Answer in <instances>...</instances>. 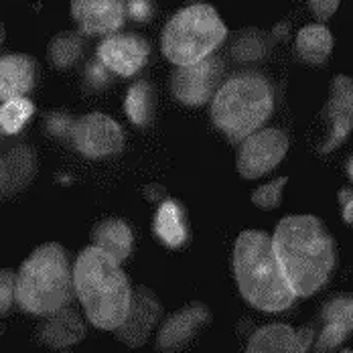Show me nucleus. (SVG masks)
<instances>
[{
	"instance_id": "1",
	"label": "nucleus",
	"mask_w": 353,
	"mask_h": 353,
	"mask_svg": "<svg viewBox=\"0 0 353 353\" xmlns=\"http://www.w3.org/2000/svg\"><path fill=\"white\" fill-rule=\"evenodd\" d=\"M270 240L294 296L317 294L329 283L337 262V248L319 217L286 215Z\"/></svg>"
},
{
	"instance_id": "2",
	"label": "nucleus",
	"mask_w": 353,
	"mask_h": 353,
	"mask_svg": "<svg viewBox=\"0 0 353 353\" xmlns=\"http://www.w3.org/2000/svg\"><path fill=\"white\" fill-rule=\"evenodd\" d=\"M73 290L88 321L104 331L124 323L132 301V288L120 266L102 250L85 248L73 264Z\"/></svg>"
},
{
	"instance_id": "3",
	"label": "nucleus",
	"mask_w": 353,
	"mask_h": 353,
	"mask_svg": "<svg viewBox=\"0 0 353 353\" xmlns=\"http://www.w3.org/2000/svg\"><path fill=\"white\" fill-rule=\"evenodd\" d=\"M234 276L250 307L264 313H281L296 301L284 279L272 240L258 230H246L234 246Z\"/></svg>"
},
{
	"instance_id": "4",
	"label": "nucleus",
	"mask_w": 353,
	"mask_h": 353,
	"mask_svg": "<svg viewBox=\"0 0 353 353\" xmlns=\"http://www.w3.org/2000/svg\"><path fill=\"white\" fill-rule=\"evenodd\" d=\"M73 296L70 256L55 242L43 244L17 272V305L31 315H51L68 307Z\"/></svg>"
},
{
	"instance_id": "5",
	"label": "nucleus",
	"mask_w": 353,
	"mask_h": 353,
	"mask_svg": "<svg viewBox=\"0 0 353 353\" xmlns=\"http://www.w3.org/2000/svg\"><path fill=\"white\" fill-rule=\"evenodd\" d=\"M272 90L262 75L242 73L228 79L212 104L213 124L234 141H244L270 118Z\"/></svg>"
},
{
	"instance_id": "6",
	"label": "nucleus",
	"mask_w": 353,
	"mask_h": 353,
	"mask_svg": "<svg viewBox=\"0 0 353 353\" xmlns=\"http://www.w3.org/2000/svg\"><path fill=\"white\" fill-rule=\"evenodd\" d=\"M228 29L210 4H191L179 10L163 33V53L179 65H191L208 55L225 39Z\"/></svg>"
},
{
	"instance_id": "7",
	"label": "nucleus",
	"mask_w": 353,
	"mask_h": 353,
	"mask_svg": "<svg viewBox=\"0 0 353 353\" xmlns=\"http://www.w3.org/2000/svg\"><path fill=\"white\" fill-rule=\"evenodd\" d=\"M212 311L205 303H189L165 319L157 331V352L183 353L212 325Z\"/></svg>"
},
{
	"instance_id": "8",
	"label": "nucleus",
	"mask_w": 353,
	"mask_h": 353,
	"mask_svg": "<svg viewBox=\"0 0 353 353\" xmlns=\"http://www.w3.org/2000/svg\"><path fill=\"white\" fill-rule=\"evenodd\" d=\"M288 150V139L279 128L256 130L238 150V171L244 179H258L281 165Z\"/></svg>"
},
{
	"instance_id": "9",
	"label": "nucleus",
	"mask_w": 353,
	"mask_h": 353,
	"mask_svg": "<svg viewBox=\"0 0 353 353\" xmlns=\"http://www.w3.org/2000/svg\"><path fill=\"white\" fill-rule=\"evenodd\" d=\"M163 313H165V307L152 288L148 286L132 288L128 315L120 327L114 329L116 339H120L124 345L132 350L142 347L150 339L152 331L161 325Z\"/></svg>"
},
{
	"instance_id": "10",
	"label": "nucleus",
	"mask_w": 353,
	"mask_h": 353,
	"mask_svg": "<svg viewBox=\"0 0 353 353\" xmlns=\"http://www.w3.org/2000/svg\"><path fill=\"white\" fill-rule=\"evenodd\" d=\"M71 141L75 148L90 157V159H102L118 152L124 144V132L116 120H112L106 114L92 112L75 120Z\"/></svg>"
},
{
	"instance_id": "11",
	"label": "nucleus",
	"mask_w": 353,
	"mask_h": 353,
	"mask_svg": "<svg viewBox=\"0 0 353 353\" xmlns=\"http://www.w3.org/2000/svg\"><path fill=\"white\" fill-rule=\"evenodd\" d=\"M221 75L219 59H201L191 65H179L173 73L171 88L176 100L187 106H201L212 98Z\"/></svg>"
},
{
	"instance_id": "12",
	"label": "nucleus",
	"mask_w": 353,
	"mask_h": 353,
	"mask_svg": "<svg viewBox=\"0 0 353 353\" xmlns=\"http://www.w3.org/2000/svg\"><path fill=\"white\" fill-rule=\"evenodd\" d=\"M321 331L315 335V353L335 352L345 343L353 329V299L350 292L331 296L321 309Z\"/></svg>"
},
{
	"instance_id": "13",
	"label": "nucleus",
	"mask_w": 353,
	"mask_h": 353,
	"mask_svg": "<svg viewBox=\"0 0 353 353\" xmlns=\"http://www.w3.org/2000/svg\"><path fill=\"white\" fill-rule=\"evenodd\" d=\"M313 339V327L292 329L284 323H270L252 333L246 353H307Z\"/></svg>"
},
{
	"instance_id": "14",
	"label": "nucleus",
	"mask_w": 353,
	"mask_h": 353,
	"mask_svg": "<svg viewBox=\"0 0 353 353\" xmlns=\"http://www.w3.org/2000/svg\"><path fill=\"white\" fill-rule=\"evenodd\" d=\"M352 79L347 75L335 77L331 85V98L325 106V116L331 122V130L327 141L319 148L321 152H331L335 150L341 142L347 139L352 132V118H353V98H352Z\"/></svg>"
},
{
	"instance_id": "15",
	"label": "nucleus",
	"mask_w": 353,
	"mask_h": 353,
	"mask_svg": "<svg viewBox=\"0 0 353 353\" xmlns=\"http://www.w3.org/2000/svg\"><path fill=\"white\" fill-rule=\"evenodd\" d=\"M124 0H71V14L85 33L106 35L122 27Z\"/></svg>"
},
{
	"instance_id": "16",
	"label": "nucleus",
	"mask_w": 353,
	"mask_h": 353,
	"mask_svg": "<svg viewBox=\"0 0 353 353\" xmlns=\"http://www.w3.org/2000/svg\"><path fill=\"white\" fill-rule=\"evenodd\" d=\"M98 55L108 70L118 75H134L148 57V45L137 35H114L100 45Z\"/></svg>"
},
{
	"instance_id": "17",
	"label": "nucleus",
	"mask_w": 353,
	"mask_h": 353,
	"mask_svg": "<svg viewBox=\"0 0 353 353\" xmlns=\"http://www.w3.org/2000/svg\"><path fill=\"white\" fill-rule=\"evenodd\" d=\"M45 321L37 327V337L41 343L53 350H65L83 339L85 327L81 317L73 309H59L51 315H45Z\"/></svg>"
},
{
	"instance_id": "18",
	"label": "nucleus",
	"mask_w": 353,
	"mask_h": 353,
	"mask_svg": "<svg viewBox=\"0 0 353 353\" xmlns=\"http://www.w3.org/2000/svg\"><path fill=\"white\" fill-rule=\"evenodd\" d=\"M92 246L102 250L104 254L112 256L116 262L122 264L132 254L134 236L126 221L108 217L96 223V228L92 230Z\"/></svg>"
},
{
	"instance_id": "19",
	"label": "nucleus",
	"mask_w": 353,
	"mask_h": 353,
	"mask_svg": "<svg viewBox=\"0 0 353 353\" xmlns=\"http://www.w3.org/2000/svg\"><path fill=\"white\" fill-rule=\"evenodd\" d=\"M37 171L35 152L27 146L12 148L2 161H0V191L4 193H17L25 189Z\"/></svg>"
},
{
	"instance_id": "20",
	"label": "nucleus",
	"mask_w": 353,
	"mask_h": 353,
	"mask_svg": "<svg viewBox=\"0 0 353 353\" xmlns=\"http://www.w3.org/2000/svg\"><path fill=\"white\" fill-rule=\"evenodd\" d=\"M35 65L27 55H6L0 59V100L23 98L33 88Z\"/></svg>"
},
{
	"instance_id": "21",
	"label": "nucleus",
	"mask_w": 353,
	"mask_h": 353,
	"mask_svg": "<svg viewBox=\"0 0 353 353\" xmlns=\"http://www.w3.org/2000/svg\"><path fill=\"white\" fill-rule=\"evenodd\" d=\"M152 228H154V234L161 240V244H165L167 248H181L189 238L185 212L175 199L161 201Z\"/></svg>"
},
{
	"instance_id": "22",
	"label": "nucleus",
	"mask_w": 353,
	"mask_h": 353,
	"mask_svg": "<svg viewBox=\"0 0 353 353\" xmlns=\"http://www.w3.org/2000/svg\"><path fill=\"white\" fill-rule=\"evenodd\" d=\"M296 47L303 59L319 65L329 57L333 49V37L323 25H309L296 37Z\"/></svg>"
},
{
	"instance_id": "23",
	"label": "nucleus",
	"mask_w": 353,
	"mask_h": 353,
	"mask_svg": "<svg viewBox=\"0 0 353 353\" xmlns=\"http://www.w3.org/2000/svg\"><path fill=\"white\" fill-rule=\"evenodd\" d=\"M126 116L137 126H148L154 116V92L148 81H137L126 94Z\"/></svg>"
},
{
	"instance_id": "24",
	"label": "nucleus",
	"mask_w": 353,
	"mask_h": 353,
	"mask_svg": "<svg viewBox=\"0 0 353 353\" xmlns=\"http://www.w3.org/2000/svg\"><path fill=\"white\" fill-rule=\"evenodd\" d=\"M35 106L27 98H12L0 106V128L6 134H17L33 116Z\"/></svg>"
},
{
	"instance_id": "25",
	"label": "nucleus",
	"mask_w": 353,
	"mask_h": 353,
	"mask_svg": "<svg viewBox=\"0 0 353 353\" xmlns=\"http://www.w3.org/2000/svg\"><path fill=\"white\" fill-rule=\"evenodd\" d=\"M79 53H81V45H79L77 37L70 35V33L57 35L49 47V55L55 61V65H59V68H68L73 61H77Z\"/></svg>"
},
{
	"instance_id": "26",
	"label": "nucleus",
	"mask_w": 353,
	"mask_h": 353,
	"mask_svg": "<svg viewBox=\"0 0 353 353\" xmlns=\"http://www.w3.org/2000/svg\"><path fill=\"white\" fill-rule=\"evenodd\" d=\"M286 183H288V179L281 176V179H274V181L258 187L252 193V203L256 208H260V210H266V212L276 210L281 205V201H283V189Z\"/></svg>"
},
{
	"instance_id": "27",
	"label": "nucleus",
	"mask_w": 353,
	"mask_h": 353,
	"mask_svg": "<svg viewBox=\"0 0 353 353\" xmlns=\"http://www.w3.org/2000/svg\"><path fill=\"white\" fill-rule=\"evenodd\" d=\"M17 303V274L8 268L0 270V317L8 315Z\"/></svg>"
},
{
	"instance_id": "28",
	"label": "nucleus",
	"mask_w": 353,
	"mask_h": 353,
	"mask_svg": "<svg viewBox=\"0 0 353 353\" xmlns=\"http://www.w3.org/2000/svg\"><path fill=\"white\" fill-rule=\"evenodd\" d=\"M238 59H258L264 51V43H262V37H258L256 33H250V35H242L240 41L236 43L234 47Z\"/></svg>"
},
{
	"instance_id": "29",
	"label": "nucleus",
	"mask_w": 353,
	"mask_h": 353,
	"mask_svg": "<svg viewBox=\"0 0 353 353\" xmlns=\"http://www.w3.org/2000/svg\"><path fill=\"white\" fill-rule=\"evenodd\" d=\"M73 120L65 114H53L49 120H47V130L53 134V137H59V139H71L73 134Z\"/></svg>"
},
{
	"instance_id": "30",
	"label": "nucleus",
	"mask_w": 353,
	"mask_h": 353,
	"mask_svg": "<svg viewBox=\"0 0 353 353\" xmlns=\"http://www.w3.org/2000/svg\"><path fill=\"white\" fill-rule=\"evenodd\" d=\"M124 10H128V14L134 21H148L152 17V2L150 0H126Z\"/></svg>"
},
{
	"instance_id": "31",
	"label": "nucleus",
	"mask_w": 353,
	"mask_h": 353,
	"mask_svg": "<svg viewBox=\"0 0 353 353\" xmlns=\"http://www.w3.org/2000/svg\"><path fill=\"white\" fill-rule=\"evenodd\" d=\"M309 2H311V8L319 21H327L329 17L335 14L341 0H309Z\"/></svg>"
},
{
	"instance_id": "32",
	"label": "nucleus",
	"mask_w": 353,
	"mask_h": 353,
	"mask_svg": "<svg viewBox=\"0 0 353 353\" xmlns=\"http://www.w3.org/2000/svg\"><path fill=\"white\" fill-rule=\"evenodd\" d=\"M339 203H341V208H343V219H345V223H352L353 221V193L350 187H345V189H341V191H339Z\"/></svg>"
},
{
	"instance_id": "33",
	"label": "nucleus",
	"mask_w": 353,
	"mask_h": 353,
	"mask_svg": "<svg viewBox=\"0 0 353 353\" xmlns=\"http://www.w3.org/2000/svg\"><path fill=\"white\" fill-rule=\"evenodd\" d=\"M165 187L163 185H157V183H152V185H146V189H144V197L148 199V201H163L165 199Z\"/></svg>"
},
{
	"instance_id": "34",
	"label": "nucleus",
	"mask_w": 353,
	"mask_h": 353,
	"mask_svg": "<svg viewBox=\"0 0 353 353\" xmlns=\"http://www.w3.org/2000/svg\"><path fill=\"white\" fill-rule=\"evenodd\" d=\"M353 163H352V159H347V176H350V179H353Z\"/></svg>"
},
{
	"instance_id": "35",
	"label": "nucleus",
	"mask_w": 353,
	"mask_h": 353,
	"mask_svg": "<svg viewBox=\"0 0 353 353\" xmlns=\"http://www.w3.org/2000/svg\"><path fill=\"white\" fill-rule=\"evenodd\" d=\"M4 43V27H0V45Z\"/></svg>"
},
{
	"instance_id": "36",
	"label": "nucleus",
	"mask_w": 353,
	"mask_h": 353,
	"mask_svg": "<svg viewBox=\"0 0 353 353\" xmlns=\"http://www.w3.org/2000/svg\"><path fill=\"white\" fill-rule=\"evenodd\" d=\"M187 2H189V6H191V4H197V0H187Z\"/></svg>"
},
{
	"instance_id": "37",
	"label": "nucleus",
	"mask_w": 353,
	"mask_h": 353,
	"mask_svg": "<svg viewBox=\"0 0 353 353\" xmlns=\"http://www.w3.org/2000/svg\"><path fill=\"white\" fill-rule=\"evenodd\" d=\"M341 353H352V350H345V352H341Z\"/></svg>"
}]
</instances>
